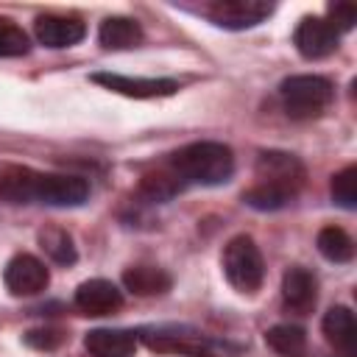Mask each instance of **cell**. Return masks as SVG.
Wrapping results in <instances>:
<instances>
[{
    "label": "cell",
    "mask_w": 357,
    "mask_h": 357,
    "mask_svg": "<svg viewBox=\"0 0 357 357\" xmlns=\"http://www.w3.org/2000/svg\"><path fill=\"white\" fill-rule=\"evenodd\" d=\"M170 173L181 184H204L215 187L231 178L234 173V153L223 142H190L170 156Z\"/></svg>",
    "instance_id": "6da1fadb"
},
{
    "label": "cell",
    "mask_w": 357,
    "mask_h": 357,
    "mask_svg": "<svg viewBox=\"0 0 357 357\" xmlns=\"http://www.w3.org/2000/svg\"><path fill=\"white\" fill-rule=\"evenodd\" d=\"M332 81L324 78V75H290L282 81L279 86V98H282V106L287 112V117L293 120H312V117H321L326 112V106L332 103Z\"/></svg>",
    "instance_id": "7a4b0ae2"
},
{
    "label": "cell",
    "mask_w": 357,
    "mask_h": 357,
    "mask_svg": "<svg viewBox=\"0 0 357 357\" xmlns=\"http://www.w3.org/2000/svg\"><path fill=\"white\" fill-rule=\"evenodd\" d=\"M223 273L231 287L240 293H254L259 290L265 279V262L257 248V243L248 234H237L226 243L223 248Z\"/></svg>",
    "instance_id": "3957f363"
},
{
    "label": "cell",
    "mask_w": 357,
    "mask_h": 357,
    "mask_svg": "<svg viewBox=\"0 0 357 357\" xmlns=\"http://www.w3.org/2000/svg\"><path fill=\"white\" fill-rule=\"evenodd\" d=\"M254 173H257V184L273 187V190L284 192L287 198H296L307 178L301 159L287 151H259Z\"/></svg>",
    "instance_id": "277c9868"
},
{
    "label": "cell",
    "mask_w": 357,
    "mask_h": 357,
    "mask_svg": "<svg viewBox=\"0 0 357 357\" xmlns=\"http://www.w3.org/2000/svg\"><path fill=\"white\" fill-rule=\"evenodd\" d=\"M89 198V184L81 176L70 173H39L36 178V204L47 206H81Z\"/></svg>",
    "instance_id": "5b68a950"
},
{
    "label": "cell",
    "mask_w": 357,
    "mask_h": 357,
    "mask_svg": "<svg viewBox=\"0 0 357 357\" xmlns=\"http://www.w3.org/2000/svg\"><path fill=\"white\" fill-rule=\"evenodd\" d=\"M273 11V3L268 0H218L209 6V20L220 28L229 31H243V28H254L262 20H268Z\"/></svg>",
    "instance_id": "8992f818"
},
{
    "label": "cell",
    "mask_w": 357,
    "mask_h": 357,
    "mask_svg": "<svg viewBox=\"0 0 357 357\" xmlns=\"http://www.w3.org/2000/svg\"><path fill=\"white\" fill-rule=\"evenodd\" d=\"M3 282H6L11 296H36L47 287L50 273H47L45 262L36 259L33 254H14L6 262Z\"/></svg>",
    "instance_id": "52a82bcc"
},
{
    "label": "cell",
    "mask_w": 357,
    "mask_h": 357,
    "mask_svg": "<svg viewBox=\"0 0 357 357\" xmlns=\"http://www.w3.org/2000/svg\"><path fill=\"white\" fill-rule=\"evenodd\" d=\"M293 42L304 59H324L337 50L340 31L326 17H304L293 33Z\"/></svg>",
    "instance_id": "ba28073f"
},
{
    "label": "cell",
    "mask_w": 357,
    "mask_h": 357,
    "mask_svg": "<svg viewBox=\"0 0 357 357\" xmlns=\"http://www.w3.org/2000/svg\"><path fill=\"white\" fill-rule=\"evenodd\" d=\"M92 81L100 84L103 89H112L126 98H167L178 89L173 78H134V75H120V73H92Z\"/></svg>",
    "instance_id": "9c48e42d"
},
{
    "label": "cell",
    "mask_w": 357,
    "mask_h": 357,
    "mask_svg": "<svg viewBox=\"0 0 357 357\" xmlns=\"http://www.w3.org/2000/svg\"><path fill=\"white\" fill-rule=\"evenodd\" d=\"M282 301L296 315L312 312V307L318 301V279L312 276V271H307L301 265L287 268L282 276Z\"/></svg>",
    "instance_id": "30bf717a"
},
{
    "label": "cell",
    "mask_w": 357,
    "mask_h": 357,
    "mask_svg": "<svg viewBox=\"0 0 357 357\" xmlns=\"http://www.w3.org/2000/svg\"><path fill=\"white\" fill-rule=\"evenodd\" d=\"M36 39L45 47H73L86 36V25L78 17H61V14H42L36 17Z\"/></svg>",
    "instance_id": "8fae6325"
},
{
    "label": "cell",
    "mask_w": 357,
    "mask_h": 357,
    "mask_svg": "<svg viewBox=\"0 0 357 357\" xmlns=\"http://www.w3.org/2000/svg\"><path fill=\"white\" fill-rule=\"evenodd\" d=\"M75 307L84 315H112L123 307V293L109 279H89L78 284Z\"/></svg>",
    "instance_id": "7c38bea8"
},
{
    "label": "cell",
    "mask_w": 357,
    "mask_h": 357,
    "mask_svg": "<svg viewBox=\"0 0 357 357\" xmlns=\"http://www.w3.org/2000/svg\"><path fill=\"white\" fill-rule=\"evenodd\" d=\"M84 346L92 357H134L137 335L128 329H92L86 332Z\"/></svg>",
    "instance_id": "4fadbf2b"
},
{
    "label": "cell",
    "mask_w": 357,
    "mask_h": 357,
    "mask_svg": "<svg viewBox=\"0 0 357 357\" xmlns=\"http://www.w3.org/2000/svg\"><path fill=\"white\" fill-rule=\"evenodd\" d=\"M321 329H324V337L335 349H340L343 354H354V346H357V321H354V312L349 307H332L324 315Z\"/></svg>",
    "instance_id": "5bb4252c"
},
{
    "label": "cell",
    "mask_w": 357,
    "mask_h": 357,
    "mask_svg": "<svg viewBox=\"0 0 357 357\" xmlns=\"http://www.w3.org/2000/svg\"><path fill=\"white\" fill-rule=\"evenodd\" d=\"M123 284L134 296H162L170 290L173 279L165 268L156 265H131L123 271Z\"/></svg>",
    "instance_id": "9a60e30c"
},
{
    "label": "cell",
    "mask_w": 357,
    "mask_h": 357,
    "mask_svg": "<svg viewBox=\"0 0 357 357\" xmlns=\"http://www.w3.org/2000/svg\"><path fill=\"white\" fill-rule=\"evenodd\" d=\"M98 42L106 50H128L142 42V28L131 17H106L98 31Z\"/></svg>",
    "instance_id": "2e32d148"
},
{
    "label": "cell",
    "mask_w": 357,
    "mask_h": 357,
    "mask_svg": "<svg viewBox=\"0 0 357 357\" xmlns=\"http://www.w3.org/2000/svg\"><path fill=\"white\" fill-rule=\"evenodd\" d=\"M39 173L31 167H6L0 173V201L6 204H33Z\"/></svg>",
    "instance_id": "e0dca14e"
},
{
    "label": "cell",
    "mask_w": 357,
    "mask_h": 357,
    "mask_svg": "<svg viewBox=\"0 0 357 357\" xmlns=\"http://www.w3.org/2000/svg\"><path fill=\"white\" fill-rule=\"evenodd\" d=\"M145 343L153 351H181L192 357H212L209 343L204 335H181V332H151L145 335Z\"/></svg>",
    "instance_id": "ac0fdd59"
},
{
    "label": "cell",
    "mask_w": 357,
    "mask_h": 357,
    "mask_svg": "<svg viewBox=\"0 0 357 357\" xmlns=\"http://www.w3.org/2000/svg\"><path fill=\"white\" fill-rule=\"evenodd\" d=\"M265 343L282 357H307V332L296 324H276L265 332Z\"/></svg>",
    "instance_id": "d6986e66"
},
{
    "label": "cell",
    "mask_w": 357,
    "mask_h": 357,
    "mask_svg": "<svg viewBox=\"0 0 357 357\" xmlns=\"http://www.w3.org/2000/svg\"><path fill=\"white\" fill-rule=\"evenodd\" d=\"M315 245H318L321 257H326L329 262H349L354 257V240L340 226H324L318 231Z\"/></svg>",
    "instance_id": "ffe728a7"
},
{
    "label": "cell",
    "mask_w": 357,
    "mask_h": 357,
    "mask_svg": "<svg viewBox=\"0 0 357 357\" xmlns=\"http://www.w3.org/2000/svg\"><path fill=\"white\" fill-rule=\"evenodd\" d=\"M39 245H42V251H45L53 262H59V265H73V262L78 259L70 231H64V229H59V226L42 229V231H39Z\"/></svg>",
    "instance_id": "44dd1931"
},
{
    "label": "cell",
    "mask_w": 357,
    "mask_h": 357,
    "mask_svg": "<svg viewBox=\"0 0 357 357\" xmlns=\"http://www.w3.org/2000/svg\"><path fill=\"white\" fill-rule=\"evenodd\" d=\"M184 184L170 173V170H159V173H151V176H142L139 181V192L148 198V201H167L173 198Z\"/></svg>",
    "instance_id": "7402d4cb"
},
{
    "label": "cell",
    "mask_w": 357,
    "mask_h": 357,
    "mask_svg": "<svg viewBox=\"0 0 357 357\" xmlns=\"http://www.w3.org/2000/svg\"><path fill=\"white\" fill-rule=\"evenodd\" d=\"M332 201L343 209L357 206V165H346L340 173L332 176Z\"/></svg>",
    "instance_id": "603a6c76"
},
{
    "label": "cell",
    "mask_w": 357,
    "mask_h": 357,
    "mask_svg": "<svg viewBox=\"0 0 357 357\" xmlns=\"http://www.w3.org/2000/svg\"><path fill=\"white\" fill-rule=\"evenodd\" d=\"M28 50H31L28 33L20 25H14L11 20H0V59L25 56Z\"/></svg>",
    "instance_id": "cb8c5ba5"
},
{
    "label": "cell",
    "mask_w": 357,
    "mask_h": 357,
    "mask_svg": "<svg viewBox=\"0 0 357 357\" xmlns=\"http://www.w3.org/2000/svg\"><path fill=\"white\" fill-rule=\"evenodd\" d=\"M340 33L351 31L354 28V20H357V6L354 3H332L329 6V17H326Z\"/></svg>",
    "instance_id": "d4e9b609"
},
{
    "label": "cell",
    "mask_w": 357,
    "mask_h": 357,
    "mask_svg": "<svg viewBox=\"0 0 357 357\" xmlns=\"http://www.w3.org/2000/svg\"><path fill=\"white\" fill-rule=\"evenodd\" d=\"M61 340H64V332H61V329H50V326H45V329H31V332L25 335V343L33 346V349H56Z\"/></svg>",
    "instance_id": "484cf974"
},
{
    "label": "cell",
    "mask_w": 357,
    "mask_h": 357,
    "mask_svg": "<svg viewBox=\"0 0 357 357\" xmlns=\"http://www.w3.org/2000/svg\"><path fill=\"white\" fill-rule=\"evenodd\" d=\"M340 357H354V354H340Z\"/></svg>",
    "instance_id": "4316f807"
}]
</instances>
